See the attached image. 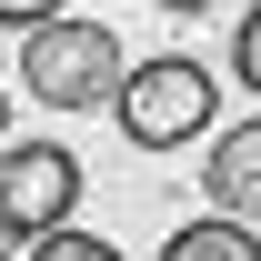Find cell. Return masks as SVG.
I'll list each match as a JSON object with an SVG mask.
<instances>
[{
	"mask_svg": "<svg viewBox=\"0 0 261 261\" xmlns=\"http://www.w3.org/2000/svg\"><path fill=\"white\" fill-rule=\"evenodd\" d=\"M161 10H211V0H161Z\"/></svg>",
	"mask_w": 261,
	"mask_h": 261,
	"instance_id": "9c48e42d",
	"label": "cell"
},
{
	"mask_svg": "<svg viewBox=\"0 0 261 261\" xmlns=\"http://www.w3.org/2000/svg\"><path fill=\"white\" fill-rule=\"evenodd\" d=\"M231 81H241V91H261V0L241 10V31H231Z\"/></svg>",
	"mask_w": 261,
	"mask_h": 261,
	"instance_id": "52a82bcc",
	"label": "cell"
},
{
	"mask_svg": "<svg viewBox=\"0 0 261 261\" xmlns=\"http://www.w3.org/2000/svg\"><path fill=\"white\" fill-rule=\"evenodd\" d=\"M0 141H10V91H0Z\"/></svg>",
	"mask_w": 261,
	"mask_h": 261,
	"instance_id": "30bf717a",
	"label": "cell"
},
{
	"mask_svg": "<svg viewBox=\"0 0 261 261\" xmlns=\"http://www.w3.org/2000/svg\"><path fill=\"white\" fill-rule=\"evenodd\" d=\"M40 20H61V0H0V31H20V40H31Z\"/></svg>",
	"mask_w": 261,
	"mask_h": 261,
	"instance_id": "ba28073f",
	"label": "cell"
},
{
	"mask_svg": "<svg viewBox=\"0 0 261 261\" xmlns=\"http://www.w3.org/2000/svg\"><path fill=\"white\" fill-rule=\"evenodd\" d=\"M20 81H31L50 111H111V91H121V40L100 31V20H40L31 40H20Z\"/></svg>",
	"mask_w": 261,
	"mask_h": 261,
	"instance_id": "7a4b0ae2",
	"label": "cell"
},
{
	"mask_svg": "<svg viewBox=\"0 0 261 261\" xmlns=\"http://www.w3.org/2000/svg\"><path fill=\"white\" fill-rule=\"evenodd\" d=\"M201 181H211V211H221V221H261V121L211 130V161H201Z\"/></svg>",
	"mask_w": 261,
	"mask_h": 261,
	"instance_id": "277c9868",
	"label": "cell"
},
{
	"mask_svg": "<svg viewBox=\"0 0 261 261\" xmlns=\"http://www.w3.org/2000/svg\"><path fill=\"white\" fill-rule=\"evenodd\" d=\"M31 261H121V241H100V231H50V241H31Z\"/></svg>",
	"mask_w": 261,
	"mask_h": 261,
	"instance_id": "8992f818",
	"label": "cell"
},
{
	"mask_svg": "<svg viewBox=\"0 0 261 261\" xmlns=\"http://www.w3.org/2000/svg\"><path fill=\"white\" fill-rule=\"evenodd\" d=\"M161 261H261V241H251V221L201 211L191 231H171V241H161Z\"/></svg>",
	"mask_w": 261,
	"mask_h": 261,
	"instance_id": "5b68a950",
	"label": "cell"
},
{
	"mask_svg": "<svg viewBox=\"0 0 261 261\" xmlns=\"http://www.w3.org/2000/svg\"><path fill=\"white\" fill-rule=\"evenodd\" d=\"M211 100H221L211 61L161 50V61H141L121 91H111V121H121V141H130V151H191L201 130H211Z\"/></svg>",
	"mask_w": 261,
	"mask_h": 261,
	"instance_id": "6da1fadb",
	"label": "cell"
},
{
	"mask_svg": "<svg viewBox=\"0 0 261 261\" xmlns=\"http://www.w3.org/2000/svg\"><path fill=\"white\" fill-rule=\"evenodd\" d=\"M70 211H81V151H61V141H0V231L50 241V231H70Z\"/></svg>",
	"mask_w": 261,
	"mask_h": 261,
	"instance_id": "3957f363",
	"label": "cell"
}]
</instances>
